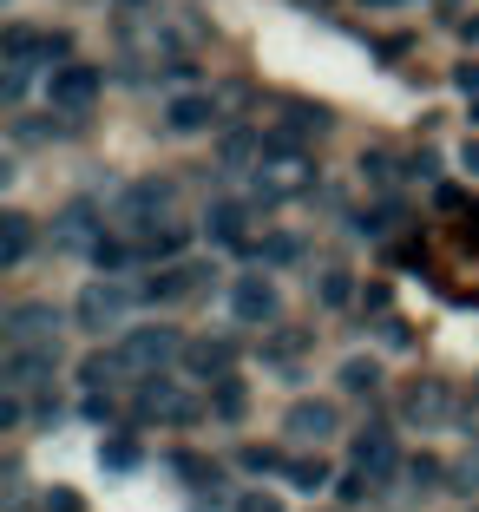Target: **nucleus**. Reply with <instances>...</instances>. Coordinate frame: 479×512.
<instances>
[{
  "label": "nucleus",
  "mask_w": 479,
  "mask_h": 512,
  "mask_svg": "<svg viewBox=\"0 0 479 512\" xmlns=\"http://www.w3.org/2000/svg\"><path fill=\"white\" fill-rule=\"evenodd\" d=\"M289 486H296V493H322V486H329V460H322V453H302V460H289Z\"/></svg>",
  "instance_id": "obj_21"
},
{
  "label": "nucleus",
  "mask_w": 479,
  "mask_h": 512,
  "mask_svg": "<svg viewBox=\"0 0 479 512\" xmlns=\"http://www.w3.org/2000/svg\"><path fill=\"white\" fill-rule=\"evenodd\" d=\"M119 7H151V0H119Z\"/></svg>",
  "instance_id": "obj_37"
},
{
  "label": "nucleus",
  "mask_w": 479,
  "mask_h": 512,
  "mask_svg": "<svg viewBox=\"0 0 479 512\" xmlns=\"http://www.w3.org/2000/svg\"><path fill=\"white\" fill-rule=\"evenodd\" d=\"M99 237H105V230H99V211H92L86 197H79V204H66L60 224H53V250H92Z\"/></svg>",
  "instance_id": "obj_11"
},
{
  "label": "nucleus",
  "mask_w": 479,
  "mask_h": 512,
  "mask_svg": "<svg viewBox=\"0 0 479 512\" xmlns=\"http://www.w3.org/2000/svg\"><path fill=\"white\" fill-rule=\"evenodd\" d=\"M86 421H112V394H86Z\"/></svg>",
  "instance_id": "obj_33"
},
{
  "label": "nucleus",
  "mask_w": 479,
  "mask_h": 512,
  "mask_svg": "<svg viewBox=\"0 0 479 512\" xmlns=\"http://www.w3.org/2000/svg\"><path fill=\"white\" fill-rule=\"evenodd\" d=\"M447 381H414V388H407V421H420V427H434V421H447Z\"/></svg>",
  "instance_id": "obj_13"
},
{
  "label": "nucleus",
  "mask_w": 479,
  "mask_h": 512,
  "mask_svg": "<svg viewBox=\"0 0 479 512\" xmlns=\"http://www.w3.org/2000/svg\"><path fill=\"white\" fill-rule=\"evenodd\" d=\"M46 92H53V106L66 112V119H86V106L99 99V66H86V60H66V66H53V79H46Z\"/></svg>",
  "instance_id": "obj_3"
},
{
  "label": "nucleus",
  "mask_w": 479,
  "mask_h": 512,
  "mask_svg": "<svg viewBox=\"0 0 479 512\" xmlns=\"http://www.w3.org/2000/svg\"><path fill=\"white\" fill-rule=\"evenodd\" d=\"M453 86L473 99V92H479V60H460V66H453Z\"/></svg>",
  "instance_id": "obj_30"
},
{
  "label": "nucleus",
  "mask_w": 479,
  "mask_h": 512,
  "mask_svg": "<svg viewBox=\"0 0 479 512\" xmlns=\"http://www.w3.org/2000/svg\"><path fill=\"white\" fill-rule=\"evenodd\" d=\"M407 480H414L420 493H427V486H440L447 473H440V460H407Z\"/></svg>",
  "instance_id": "obj_27"
},
{
  "label": "nucleus",
  "mask_w": 479,
  "mask_h": 512,
  "mask_svg": "<svg viewBox=\"0 0 479 512\" xmlns=\"http://www.w3.org/2000/svg\"><path fill=\"white\" fill-rule=\"evenodd\" d=\"M342 388L348 394H375L381 388V362H361V355H355V362L342 368Z\"/></svg>",
  "instance_id": "obj_24"
},
{
  "label": "nucleus",
  "mask_w": 479,
  "mask_h": 512,
  "mask_svg": "<svg viewBox=\"0 0 479 512\" xmlns=\"http://www.w3.org/2000/svg\"><path fill=\"white\" fill-rule=\"evenodd\" d=\"M184 368L197 381H224L230 375V342H184Z\"/></svg>",
  "instance_id": "obj_15"
},
{
  "label": "nucleus",
  "mask_w": 479,
  "mask_h": 512,
  "mask_svg": "<svg viewBox=\"0 0 479 512\" xmlns=\"http://www.w3.org/2000/svg\"><path fill=\"white\" fill-rule=\"evenodd\" d=\"M237 512H283V499H276V493H243Z\"/></svg>",
  "instance_id": "obj_31"
},
{
  "label": "nucleus",
  "mask_w": 479,
  "mask_h": 512,
  "mask_svg": "<svg viewBox=\"0 0 479 512\" xmlns=\"http://www.w3.org/2000/svg\"><path fill=\"white\" fill-rule=\"evenodd\" d=\"M466 171H479V138H466Z\"/></svg>",
  "instance_id": "obj_35"
},
{
  "label": "nucleus",
  "mask_w": 479,
  "mask_h": 512,
  "mask_svg": "<svg viewBox=\"0 0 479 512\" xmlns=\"http://www.w3.org/2000/svg\"><path fill=\"white\" fill-rule=\"evenodd\" d=\"M237 467H243V473H276L283 460H276V447H243V453H237Z\"/></svg>",
  "instance_id": "obj_26"
},
{
  "label": "nucleus",
  "mask_w": 479,
  "mask_h": 512,
  "mask_svg": "<svg viewBox=\"0 0 479 512\" xmlns=\"http://www.w3.org/2000/svg\"><path fill=\"white\" fill-rule=\"evenodd\" d=\"M60 342V309L53 302H14L7 309V348H40Z\"/></svg>",
  "instance_id": "obj_4"
},
{
  "label": "nucleus",
  "mask_w": 479,
  "mask_h": 512,
  "mask_svg": "<svg viewBox=\"0 0 479 512\" xmlns=\"http://www.w3.org/2000/svg\"><path fill=\"white\" fill-rule=\"evenodd\" d=\"M361 171H368V178H375V184H388V178H394V165H388V158H381V151H375V158L361 151Z\"/></svg>",
  "instance_id": "obj_32"
},
{
  "label": "nucleus",
  "mask_w": 479,
  "mask_h": 512,
  "mask_svg": "<svg viewBox=\"0 0 479 512\" xmlns=\"http://www.w3.org/2000/svg\"><path fill=\"white\" fill-rule=\"evenodd\" d=\"M243 407H250V388H243L237 375L210 381V414H217V421H243Z\"/></svg>",
  "instance_id": "obj_20"
},
{
  "label": "nucleus",
  "mask_w": 479,
  "mask_h": 512,
  "mask_svg": "<svg viewBox=\"0 0 479 512\" xmlns=\"http://www.w3.org/2000/svg\"><path fill=\"white\" fill-rule=\"evenodd\" d=\"M355 467L368 473V480H388L394 467H401V447H394V427H361L355 434Z\"/></svg>",
  "instance_id": "obj_8"
},
{
  "label": "nucleus",
  "mask_w": 479,
  "mask_h": 512,
  "mask_svg": "<svg viewBox=\"0 0 479 512\" xmlns=\"http://www.w3.org/2000/svg\"><path fill=\"white\" fill-rule=\"evenodd\" d=\"M217 119H224V112H217V99H210V92H178V99L165 106V132H178V138L210 132Z\"/></svg>",
  "instance_id": "obj_9"
},
{
  "label": "nucleus",
  "mask_w": 479,
  "mask_h": 512,
  "mask_svg": "<svg viewBox=\"0 0 479 512\" xmlns=\"http://www.w3.org/2000/svg\"><path fill=\"white\" fill-rule=\"evenodd\" d=\"M138 414H145V421L191 427V421H197V401H191V394H178L165 375H145V388H138Z\"/></svg>",
  "instance_id": "obj_6"
},
{
  "label": "nucleus",
  "mask_w": 479,
  "mask_h": 512,
  "mask_svg": "<svg viewBox=\"0 0 479 512\" xmlns=\"http://www.w3.org/2000/svg\"><path fill=\"white\" fill-rule=\"evenodd\" d=\"M53 368H60V342H40V348H7V394H27L40 388V381H53Z\"/></svg>",
  "instance_id": "obj_5"
},
{
  "label": "nucleus",
  "mask_w": 479,
  "mask_h": 512,
  "mask_svg": "<svg viewBox=\"0 0 479 512\" xmlns=\"http://www.w3.org/2000/svg\"><path fill=\"white\" fill-rule=\"evenodd\" d=\"M289 434L322 447V440L335 434V407H329V401H296V407H289Z\"/></svg>",
  "instance_id": "obj_14"
},
{
  "label": "nucleus",
  "mask_w": 479,
  "mask_h": 512,
  "mask_svg": "<svg viewBox=\"0 0 479 512\" xmlns=\"http://www.w3.org/2000/svg\"><path fill=\"white\" fill-rule=\"evenodd\" d=\"M217 270H204V263H165V270L145 283V302H178V296H197V289L210 283Z\"/></svg>",
  "instance_id": "obj_10"
},
{
  "label": "nucleus",
  "mask_w": 479,
  "mask_h": 512,
  "mask_svg": "<svg viewBox=\"0 0 479 512\" xmlns=\"http://www.w3.org/2000/svg\"><path fill=\"white\" fill-rule=\"evenodd\" d=\"M27 421V407H20V394H7V401H0V427H20Z\"/></svg>",
  "instance_id": "obj_34"
},
{
  "label": "nucleus",
  "mask_w": 479,
  "mask_h": 512,
  "mask_svg": "<svg viewBox=\"0 0 479 512\" xmlns=\"http://www.w3.org/2000/svg\"><path fill=\"white\" fill-rule=\"evenodd\" d=\"M46 512H86V506H79L73 486H53V493H46Z\"/></svg>",
  "instance_id": "obj_28"
},
{
  "label": "nucleus",
  "mask_w": 479,
  "mask_h": 512,
  "mask_svg": "<svg viewBox=\"0 0 479 512\" xmlns=\"http://www.w3.org/2000/svg\"><path fill=\"white\" fill-rule=\"evenodd\" d=\"M224 165L237 171V165H250V158H263V132H250V125H237V132H224Z\"/></svg>",
  "instance_id": "obj_22"
},
{
  "label": "nucleus",
  "mask_w": 479,
  "mask_h": 512,
  "mask_svg": "<svg viewBox=\"0 0 479 512\" xmlns=\"http://www.w3.org/2000/svg\"><path fill=\"white\" fill-rule=\"evenodd\" d=\"M460 33H466V40H479V20H466V27H460Z\"/></svg>",
  "instance_id": "obj_36"
},
{
  "label": "nucleus",
  "mask_w": 479,
  "mask_h": 512,
  "mask_svg": "<svg viewBox=\"0 0 479 512\" xmlns=\"http://www.w3.org/2000/svg\"><path fill=\"white\" fill-rule=\"evenodd\" d=\"M276 132H289L302 145V138H322L329 132V106H302V99H289V119L276 125Z\"/></svg>",
  "instance_id": "obj_19"
},
{
  "label": "nucleus",
  "mask_w": 479,
  "mask_h": 512,
  "mask_svg": "<svg viewBox=\"0 0 479 512\" xmlns=\"http://www.w3.org/2000/svg\"><path fill=\"white\" fill-rule=\"evenodd\" d=\"M230 309H237V322L263 329V322H276L283 296H276V283H270V276H237V289H230Z\"/></svg>",
  "instance_id": "obj_7"
},
{
  "label": "nucleus",
  "mask_w": 479,
  "mask_h": 512,
  "mask_svg": "<svg viewBox=\"0 0 479 512\" xmlns=\"http://www.w3.org/2000/svg\"><path fill=\"white\" fill-rule=\"evenodd\" d=\"M86 256H92V270H99V276H119V270H132V263H145L132 237H99Z\"/></svg>",
  "instance_id": "obj_17"
},
{
  "label": "nucleus",
  "mask_w": 479,
  "mask_h": 512,
  "mask_svg": "<svg viewBox=\"0 0 479 512\" xmlns=\"http://www.w3.org/2000/svg\"><path fill=\"white\" fill-rule=\"evenodd\" d=\"M315 296L329 302V309H342V302L355 296V289H348V270H329V276H322V283H315Z\"/></svg>",
  "instance_id": "obj_25"
},
{
  "label": "nucleus",
  "mask_w": 479,
  "mask_h": 512,
  "mask_svg": "<svg viewBox=\"0 0 479 512\" xmlns=\"http://www.w3.org/2000/svg\"><path fill=\"white\" fill-rule=\"evenodd\" d=\"M99 460H105L112 473H132V467H138V440H132V434H112V440L99 447Z\"/></svg>",
  "instance_id": "obj_23"
},
{
  "label": "nucleus",
  "mask_w": 479,
  "mask_h": 512,
  "mask_svg": "<svg viewBox=\"0 0 479 512\" xmlns=\"http://www.w3.org/2000/svg\"><path fill=\"white\" fill-rule=\"evenodd\" d=\"M171 355H184V335H178V329H158V322H151V329H125V335H119L125 375H158Z\"/></svg>",
  "instance_id": "obj_1"
},
{
  "label": "nucleus",
  "mask_w": 479,
  "mask_h": 512,
  "mask_svg": "<svg viewBox=\"0 0 479 512\" xmlns=\"http://www.w3.org/2000/svg\"><path fill=\"white\" fill-rule=\"evenodd\" d=\"M27 250H33V217L7 211V217H0V263H7V270H20V263H27Z\"/></svg>",
  "instance_id": "obj_16"
},
{
  "label": "nucleus",
  "mask_w": 479,
  "mask_h": 512,
  "mask_svg": "<svg viewBox=\"0 0 479 512\" xmlns=\"http://www.w3.org/2000/svg\"><path fill=\"white\" fill-rule=\"evenodd\" d=\"M473 132H479V99H473Z\"/></svg>",
  "instance_id": "obj_38"
},
{
  "label": "nucleus",
  "mask_w": 479,
  "mask_h": 512,
  "mask_svg": "<svg viewBox=\"0 0 479 512\" xmlns=\"http://www.w3.org/2000/svg\"><path fill=\"white\" fill-rule=\"evenodd\" d=\"M243 224H250V204H210L204 211V237L210 243H230V250H243Z\"/></svg>",
  "instance_id": "obj_12"
},
{
  "label": "nucleus",
  "mask_w": 479,
  "mask_h": 512,
  "mask_svg": "<svg viewBox=\"0 0 479 512\" xmlns=\"http://www.w3.org/2000/svg\"><path fill=\"white\" fill-rule=\"evenodd\" d=\"M125 309H132V296H125L112 276H99V283H86L79 289V302H73V322L86 335H105V329H119L125 322Z\"/></svg>",
  "instance_id": "obj_2"
},
{
  "label": "nucleus",
  "mask_w": 479,
  "mask_h": 512,
  "mask_svg": "<svg viewBox=\"0 0 479 512\" xmlns=\"http://www.w3.org/2000/svg\"><path fill=\"white\" fill-rule=\"evenodd\" d=\"M79 381H86L92 394H112L125 381V362H119V348H99V355H86L79 362Z\"/></svg>",
  "instance_id": "obj_18"
},
{
  "label": "nucleus",
  "mask_w": 479,
  "mask_h": 512,
  "mask_svg": "<svg viewBox=\"0 0 479 512\" xmlns=\"http://www.w3.org/2000/svg\"><path fill=\"white\" fill-rule=\"evenodd\" d=\"M60 414H66V407H60V394H40V401H33V421H40V427H53Z\"/></svg>",
  "instance_id": "obj_29"
}]
</instances>
